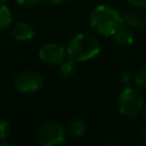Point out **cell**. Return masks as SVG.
<instances>
[{
	"instance_id": "d6986e66",
	"label": "cell",
	"mask_w": 146,
	"mask_h": 146,
	"mask_svg": "<svg viewBox=\"0 0 146 146\" xmlns=\"http://www.w3.org/2000/svg\"><path fill=\"white\" fill-rule=\"evenodd\" d=\"M141 119H143L144 124L146 125V106H144V108H143V111H141Z\"/></svg>"
},
{
	"instance_id": "2e32d148",
	"label": "cell",
	"mask_w": 146,
	"mask_h": 146,
	"mask_svg": "<svg viewBox=\"0 0 146 146\" xmlns=\"http://www.w3.org/2000/svg\"><path fill=\"white\" fill-rule=\"evenodd\" d=\"M131 7L135 8H146V0H125Z\"/></svg>"
},
{
	"instance_id": "8fae6325",
	"label": "cell",
	"mask_w": 146,
	"mask_h": 146,
	"mask_svg": "<svg viewBox=\"0 0 146 146\" xmlns=\"http://www.w3.org/2000/svg\"><path fill=\"white\" fill-rule=\"evenodd\" d=\"M13 22V15L10 9L5 5L0 2V31L9 27Z\"/></svg>"
},
{
	"instance_id": "52a82bcc",
	"label": "cell",
	"mask_w": 146,
	"mask_h": 146,
	"mask_svg": "<svg viewBox=\"0 0 146 146\" xmlns=\"http://www.w3.org/2000/svg\"><path fill=\"white\" fill-rule=\"evenodd\" d=\"M11 35L17 41H29L34 36L33 27L25 22H16L10 27Z\"/></svg>"
},
{
	"instance_id": "5bb4252c",
	"label": "cell",
	"mask_w": 146,
	"mask_h": 146,
	"mask_svg": "<svg viewBox=\"0 0 146 146\" xmlns=\"http://www.w3.org/2000/svg\"><path fill=\"white\" fill-rule=\"evenodd\" d=\"M135 83L139 88H146V67H143L137 72L135 76Z\"/></svg>"
},
{
	"instance_id": "8992f818",
	"label": "cell",
	"mask_w": 146,
	"mask_h": 146,
	"mask_svg": "<svg viewBox=\"0 0 146 146\" xmlns=\"http://www.w3.org/2000/svg\"><path fill=\"white\" fill-rule=\"evenodd\" d=\"M38 56L40 60H42L46 64L57 65L64 62L67 54H66V49L62 44L56 42H48L39 49Z\"/></svg>"
},
{
	"instance_id": "7a4b0ae2",
	"label": "cell",
	"mask_w": 146,
	"mask_h": 146,
	"mask_svg": "<svg viewBox=\"0 0 146 146\" xmlns=\"http://www.w3.org/2000/svg\"><path fill=\"white\" fill-rule=\"evenodd\" d=\"M99 40L89 33H79L74 35L66 47L68 58L75 60L76 63L92 59L99 54Z\"/></svg>"
},
{
	"instance_id": "5b68a950",
	"label": "cell",
	"mask_w": 146,
	"mask_h": 146,
	"mask_svg": "<svg viewBox=\"0 0 146 146\" xmlns=\"http://www.w3.org/2000/svg\"><path fill=\"white\" fill-rule=\"evenodd\" d=\"M43 84L42 75L36 71H22L14 79V87L22 94H32L38 91Z\"/></svg>"
},
{
	"instance_id": "9c48e42d",
	"label": "cell",
	"mask_w": 146,
	"mask_h": 146,
	"mask_svg": "<svg viewBox=\"0 0 146 146\" xmlns=\"http://www.w3.org/2000/svg\"><path fill=\"white\" fill-rule=\"evenodd\" d=\"M122 22L124 24L131 26L133 30H141L146 24L145 17L140 13L132 10V9L125 10L122 14Z\"/></svg>"
},
{
	"instance_id": "277c9868",
	"label": "cell",
	"mask_w": 146,
	"mask_h": 146,
	"mask_svg": "<svg viewBox=\"0 0 146 146\" xmlns=\"http://www.w3.org/2000/svg\"><path fill=\"white\" fill-rule=\"evenodd\" d=\"M66 130L57 121H47L35 131V140L41 146H56L65 140Z\"/></svg>"
},
{
	"instance_id": "ba28073f",
	"label": "cell",
	"mask_w": 146,
	"mask_h": 146,
	"mask_svg": "<svg viewBox=\"0 0 146 146\" xmlns=\"http://www.w3.org/2000/svg\"><path fill=\"white\" fill-rule=\"evenodd\" d=\"M114 40L116 42L117 46L120 47H130L132 46L133 41H135V32L133 29L124 23H122V25L117 29V31L114 33Z\"/></svg>"
},
{
	"instance_id": "4fadbf2b",
	"label": "cell",
	"mask_w": 146,
	"mask_h": 146,
	"mask_svg": "<svg viewBox=\"0 0 146 146\" xmlns=\"http://www.w3.org/2000/svg\"><path fill=\"white\" fill-rule=\"evenodd\" d=\"M10 133V124L6 120H0V144L3 143Z\"/></svg>"
},
{
	"instance_id": "ac0fdd59",
	"label": "cell",
	"mask_w": 146,
	"mask_h": 146,
	"mask_svg": "<svg viewBox=\"0 0 146 146\" xmlns=\"http://www.w3.org/2000/svg\"><path fill=\"white\" fill-rule=\"evenodd\" d=\"M47 2H49V3H51V5H55V6H59V5H62V3H64L66 0H46Z\"/></svg>"
},
{
	"instance_id": "44dd1931",
	"label": "cell",
	"mask_w": 146,
	"mask_h": 146,
	"mask_svg": "<svg viewBox=\"0 0 146 146\" xmlns=\"http://www.w3.org/2000/svg\"><path fill=\"white\" fill-rule=\"evenodd\" d=\"M7 1H9V0H0L1 3H5V2H7Z\"/></svg>"
},
{
	"instance_id": "ffe728a7",
	"label": "cell",
	"mask_w": 146,
	"mask_h": 146,
	"mask_svg": "<svg viewBox=\"0 0 146 146\" xmlns=\"http://www.w3.org/2000/svg\"><path fill=\"white\" fill-rule=\"evenodd\" d=\"M143 138H144V141L146 143V130L144 131V133H143Z\"/></svg>"
},
{
	"instance_id": "7c38bea8",
	"label": "cell",
	"mask_w": 146,
	"mask_h": 146,
	"mask_svg": "<svg viewBox=\"0 0 146 146\" xmlns=\"http://www.w3.org/2000/svg\"><path fill=\"white\" fill-rule=\"evenodd\" d=\"M59 72H60V75L63 78H66V79L72 78L76 72V62L71 59V58L67 60H64L60 64Z\"/></svg>"
},
{
	"instance_id": "e0dca14e",
	"label": "cell",
	"mask_w": 146,
	"mask_h": 146,
	"mask_svg": "<svg viewBox=\"0 0 146 146\" xmlns=\"http://www.w3.org/2000/svg\"><path fill=\"white\" fill-rule=\"evenodd\" d=\"M120 82L123 83L125 87H128L129 86V82H130V74L128 72L121 73V75H120Z\"/></svg>"
},
{
	"instance_id": "9a60e30c",
	"label": "cell",
	"mask_w": 146,
	"mask_h": 146,
	"mask_svg": "<svg viewBox=\"0 0 146 146\" xmlns=\"http://www.w3.org/2000/svg\"><path fill=\"white\" fill-rule=\"evenodd\" d=\"M17 5L24 8H33L40 3L41 0H15Z\"/></svg>"
},
{
	"instance_id": "30bf717a",
	"label": "cell",
	"mask_w": 146,
	"mask_h": 146,
	"mask_svg": "<svg viewBox=\"0 0 146 146\" xmlns=\"http://www.w3.org/2000/svg\"><path fill=\"white\" fill-rule=\"evenodd\" d=\"M87 130V124L83 120L81 119H75L73 121L70 122L68 127H67V133L71 136V137H74V138H79L81 136L84 135Z\"/></svg>"
},
{
	"instance_id": "3957f363",
	"label": "cell",
	"mask_w": 146,
	"mask_h": 146,
	"mask_svg": "<svg viewBox=\"0 0 146 146\" xmlns=\"http://www.w3.org/2000/svg\"><path fill=\"white\" fill-rule=\"evenodd\" d=\"M117 108L121 115L127 119L137 117L144 108V96L141 91L133 87H124L117 98Z\"/></svg>"
},
{
	"instance_id": "6da1fadb",
	"label": "cell",
	"mask_w": 146,
	"mask_h": 146,
	"mask_svg": "<svg viewBox=\"0 0 146 146\" xmlns=\"http://www.w3.org/2000/svg\"><path fill=\"white\" fill-rule=\"evenodd\" d=\"M122 23V15L115 8L107 5L96 6L89 16V24L91 29L103 36L114 35Z\"/></svg>"
}]
</instances>
